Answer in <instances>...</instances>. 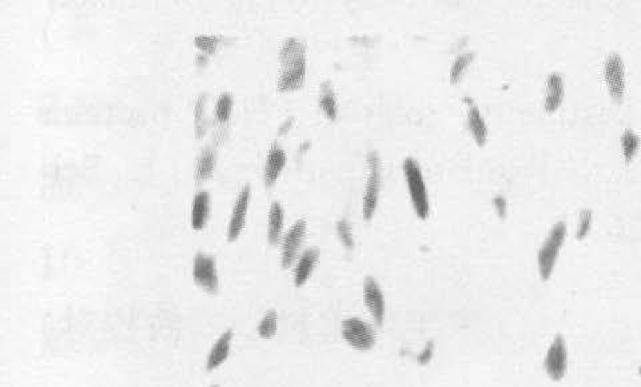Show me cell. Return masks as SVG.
<instances>
[{"label":"cell","instance_id":"obj_1","mask_svg":"<svg viewBox=\"0 0 641 387\" xmlns=\"http://www.w3.org/2000/svg\"><path fill=\"white\" fill-rule=\"evenodd\" d=\"M278 91L290 92L302 88L306 79V48L297 38H287L280 51Z\"/></svg>","mask_w":641,"mask_h":387},{"label":"cell","instance_id":"obj_2","mask_svg":"<svg viewBox=\"0 0 641 387\" xmlns=\"http://www.w3.org/2000/svg\"><path fill=\"white\" fill-rule=\"evenodd\" d=\"M403 172L406 178V183L409 188V194L413 202L414 211L420 219H426L429 215V198L425 181L422 177L420 166L413 158H406L403 162Z\"/></svg>","mask_w":641,"mask_h":387},{"label":"cell","instance_id":"obj_3","mask_svg":"<svg viewBox=\"0 0 641 387\" xmlns=\"http://www.w3.org/2000/svg\"><path fill=\"white\" fill-rule=\"evenodd\" d=\"M566 237V224L559 222L555 224L541 246L539 251V271L542 281H548L553 272L555 265L560 254L561 246Z\"/></svg>","mask_w":641,"mask_h":387},{"label":"cell","instance_id":"obj_4","mask_svg":"<svg viewBox=\"0 0 641 387\" xmlns=\"http://www.w3.org/2000/svg\"><path fill=\"white\" fill-rule=\"evenodd\" d=\"M343 339L360 351H367L376 344V334L373 327L358 318H349L342 324Z\"/></svg>","mask_w":641,"mask_h":387},{"label":"cell","instance_id":"obj_5","mask_svg":"<svg viewBox=\"0 0 641 387\" xmlns=\"http://www.w3.org/2000/svg\"><path fill=\"white\" fill-rule=\"evenodd\" d=\"M193 277H194L195 284L206 292L213 294V295L218 292L220 281H218L217 264H216L214 257L204 254V252H198L194 258Z\"/></svg>","mask_w":641,"mask_h":387},{"label":"cell","instance_id":"obj_6","mask_svg":"<svg viewBox=\"0 0 641 387\" xmlns=\"http://www.w3.org/2000/svg\"><path fill=\"white\" fill-rule=\"evenodd\" d=\"M367 163L370 167V177L366 186L365 197H363V219L370 221L373 214L376 212L379 204V194H380V158L377 152H370L367 155Z\"/></svg>","mask_w":641,"mask_h":387},{"label":"cell","instance_id":"obj_7","mask_svg":"<svg viewBox=\"0 0 641 387\" xmlns=\"http://www.w3.org/2000/svg\"><path fill=\"white\" fill-rule=\"evenodd\" d=\"M544 367L546 374L553 381H561L568 370V350L566 344L561 335L555 337L553 342L548 348Z\"/></svg>","mask_w":641,"mask_h":387},{"label":"cell","instance_id":"obj_8","mask_svg":"<svg viewBox=\"0 0 641 387\" xmlns=\"http://www.w3.org/2000/svg\"><path fill=\"white\" fill-rule=\"evenodd\" d=\"M605 82L612 99L616 103L622 102L625 92V70L620 55L612 54L605 61Z\"/></svg>","mask_w":641,"mask_h":387},{"label":"cell","instance_id":"obj_9","mask_svg":"<svg viewBox=\"0 0 641 387\" xmlns=\"http://www.w3.org/2000/svg\"><path fill=\"white\" fill-rule=\"evenodd\" d=\"M306 234V222L300 219L290 227L282 242V261L280 265L283 268H289L294 264L298 250L303 242Z\"/></svg>","mask_w":641,"mask_h":387},{"label":"cell","instance_id":"obj_10","mask_svg":"<svg viewBox=\"0 0 641 387\" xmlns=\"http://www.w3.org/2000/svg\"><path fill=\"white\" fill-rule=\"evenodd\" d=\"M250 198H251V187L250 184H245L233 208L231 219H230L229 230H227L229 242H236L245 227Z\"/></svg>","mask_w":641,"mask_h":387},{"label":"cell","instance_id":"obj_11","mask_svg":"<svg viewBox=\"0 0 641 387\" xmlns=\"http://www.w3.org/2000/svg\"><path fill=\"white\" fill-rule=\"evenodd\" d=\"M363 299L365 305L372 312L376 324L381 326L385 319V299L380 286L373 277H367L363 284Z\"/></svg>","mask_w":641,"mask_h":387},{"label":"cell","instance_id":"obj_12","mask_svg":"<svg viewBox=\"0 0 641 387\" xmlns=\"http://www.w3.org/2000/svg\"><path fill=\"white\" fill-rule=\"evenodd\" d=\"M286 152L280 148L277 143H274L269 151L266 164H265V172H263V182L267 188L273 187L280 178L282 170L286 166Z\"/></svg>","mask_w":641,"mask_h":387},{"label":"cell","instance_id":"obj_13","mask_svg":"<svg viewBox=\"0 0 641 387\" xmlns=\"http://www.w3.org/2000/svg\"><path fill=\"white\" fill-rule=\"evenodd\" d=\"M231 339H233V330L231 328L226 330L217 339L214 346L211 347V351H210L209 358H207V364H206L207 371H214L216 368H218L227 359L229 353H230Z\"/></svg>","mask_w":641,"mask_h":387},{"label":"cell","instance_id":"obj_14","mask_svg":"<svg viewBox=\"0 0 641 387\" xmlns=\"http://www.w3.org/2000/svg\"><path fill=\"white\" fill-rule=\"evenodd\" d=\"M318 259H320L318 248H309L300 255V261L294 271V285L300 287L307 282V279L313 274L314 267L318 264Z\"/></svg>","mask_w":641,"mask_h":387},{"label":"cell","instance_id":"obj_15","mask_svg":"<svg viewBox=\"0 0 641 387\" xmlns=\"http://www.w3.org/2000/svg\"><path fill=\"white\" fill-rule=\"evenodd\" d=\"M216 163H217V152L211 146H206L200 151L198 161H197V168H195V183L197 186L204 183L209 181L216 170Z\"/></svg>","mask_w":641,"mask_h":387},{"label":"cell","instance_id":"obj_16","mask_svg":"<svg viewBox=\"0 0 641 387\" xmlns=\"http://www.w3.org/2000/svg\"><path fill=\"white\" fill-rule=\"evenodd\" d=\"M546 87L548 92L545 98V111L555 112L559 110L564 99V81L559 72H553L548 77Z\"/></svg>","mask_w":641,"mask_h":387},{"label":"cell","instance_id":"obj_17","mask_svg":"<svg viewBox=\"0 0 641 387\" xmlns=\"http://www.w3.org/2000/svg\"><path fill=\"white\" fill-rule=\"evenodd\" d=\"M210 214V195L207 191H200L191 207V226L194 230H203Z\"/></svg>","mask_w":641,"mask_h":387},{"label":"cell","instance_id":"obj_18","mask_svg":"<svg viewBox=\"0 0 641 387\" xmlns=\"http://www.w3.org/2000/svg\"><path fill=\"white\" fill-rule=\"evenodd\" d=\"M283 228V208L280 202H273L269 214L267 239L271 246L278 245Z\"/></svg>","mask_w":641,"mask_h":387},{"label":"cell","instance_id":"obj_19","mask_svg":"<svg viewBox=\"0 0 641 387\" xmlns=\"http://www.w3.org/2000/svg\"><path fill=\"white\" fill-rule=\"evenodd\" d=\"M468 126L469 130L479 146H484L488 138V127L481 115L480 110L477 106H472L468 114Z\"/></svg>","mask_w":641,"mask_h":387},{"label":"cell","instance_id":"obj_20","mask_svg":"<svg viewBox=\"0 0 641 387\" xmlns=\"http://www.w3.org/2000/svg\"><path fill=\"white\" fill-rule=\"evenodd\" d=\"M320 107L322 112L330 121H336L337 114H338V106H337V99H336L333 86L329 81L323 83L320 87Z\"/></svg>","mask_w":641,"mask_h":387},{"label":"cell","instance_id":"obj_21","mask_svg":"<svg viewBox=\"0 0 641 387\" xmlns=\"http://www.w3.org/2000/svg\"><path fill=\"white\" fill-rule=\"evenodd\" d=\"M233 106L234 99L230 92L220 94L218 101L216 103V119L223 124L229 122L233 112Z\"/></svg>","mask_w":641,"mask_h":387},{"label":"cell","instance_id":"obj_22","mask_svg":"<svg viewBox=\"0 0 641 387\" xmlns=\"http://www.w3.org/2000/svg\"><path fill=\"white\" fill-rule=\"evenodd\" d=\"M639 146H640V139L639 137L631 131V130H626L621 138V147H622V154H624V158H625V162L626 163H631V161L633 159V157L636 155L638 150H639Z\"/></svg>","mask_w":641,"mask_h":387},{"label":"cell","instance_id":"obj_23","mask_svg":"<svg viewBox=\"0 0 641 387\" xmlns=\"http://www.w3.org/2000/svg\"><path fill=\"white\" fill-rule=\"evenodd\" d=\"M277 326H278L277 312L274 310L267 311L266 315L263 317V319L260 321V326H258V334H260V338H263V339L273 338L276 335V333H277Z\"/></svg>","mask_w":641,"mask_h":387},{"label":"cell","instance_id":"obj_24","mask_svg":"<svg viewBox=\"0 0 641 387\" xmlns=\"http://www.w3.org/2000/svg\"><path fill=\"white\" fill-rule=\"evenodd\" d=\"M473 58L475 55L472 52L469 54H463V55H460L456 61L453 63L452 66V70H450V82L452 84H456L460 81L461 75L463 74V71L468 68V66L473 61Z\"/></svg>","mask_w":641,"mask_h":387},{"label":"cell","instance_id":"obj_25","mask_svg":"<svg viewBox=\"0 0 641 387\" xmlns=\"http://www.w3.org/2000/svg\"><path fill=\"white\" fill-rule=\"evenodd\" d=\"M592 221H593V214L591 210H584L581 211L580 214V224H579V228H577V234H576V238L579 241H582L591 231V227H592Z\"/></svg>","mask_w":641,"mask_h":387},{"label":"cell","instance_id":"obj_26","mask_svg":"<svg viewBox=\"0 0 641 387\" xmlns=\"http://www.w3.org/2000/svg\"><path fill=\"white\" fill-rule=\"evenodd\" d=\"M194 41H195L197 47L202 50L203 52H206L207 55H213L217 51L220 38H217V37H197Z\"/></svg>","mask_w":641,"mask_h":387},{"label":"cell","instance_id":"obj_27","mask_svg":"<svg viewBox=\"0 0 641 387\" xmlns=\"http://www.w3.org/2000/svg\"><path fill=\"white\" fill-rule=\"evenodd\" d=\"M337 232H338V237H340L341 242L343 244V246L347 247V248H353V246H354L353 234H352L350 224L346 219H342L337 224Z\"/></svg>","mask_w":641,"mask_h":387},{"label":"cell","instance_id":"obj_28","mask_svg":"<svg viewBox=\"0 0 641 387\" xmlns=\"http://www.w3.org/2000/svg\"><path fill=\"white\" fill-rule=\"evenodd\" d=\"M433 351H434V346L430 342V344H428V346L425 347V350H422V353L419 355V358H417L419 364L420 365H428L433 358Z\"/></svg>","mask_w":641,"mask_h":387},{"label":"cell","instance_id":"obj_29","mask_svg":"<svg viewBox=\"0 0 641 387\" xmlns=\"http://www.w3.org/2000/svg\"><path fill=\"white\" fill-rule=\"evenodd\" d=\"M493 204H495V207H496V210H497V214L500 215V218L504 219V218L506 217V210H508V204H506L505 198H504V197H501V195L496 197V198L493 199Z\"/></svg>","mask_w":641,"mask_h":387},{"label":"cell","instance_id":"obj_30","mask_svg":"<svg viewBox=\"0 0 641 387\" xmlns=\"http://www.w3.org/2000/svg\"><path fill=\"white\" fill-rule=\"evenodd\" d=\"M211 387H220V386H218V385H213V386Z\"/></svg>","mask_w":641,"mask_h":387},{"label":"cell","instance_id":"obj_31","mask_svg":"<svg viewBox=\"0 0 641 387\" xmlns=\"http://www.w3.org/2000/svg\"><path fill=\"white\" fill-rule=\"evenodd\" d=\"M640 374H641V367H640Z\"/></svg>","mask_w":641,"mask_h":387}]
</instances>
